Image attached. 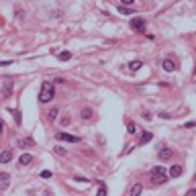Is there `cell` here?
Returning a JSON list of instances; mask_svg holds the SVG:
<instances>
[{"instance_id": "obj_21", "label": "cell", "mask_w": 196, "mask_h": 196, "mask_svg": "<svg viewBox=\"0 0 196 196\" xmlns=\"http://www.w3.org/2000/svg\"><path fill=\"white\" fill-rule=\"evenodd\" d=\"M53 149H55V153H57V155H61V157L65 155V149H64V147H59V145H57V147H53Z\"/></svg>"}, {"instance_id": "obj_6", "label": "cell", "mask_w": 196, "mask_h": 196, "mask_svg": "<svg viewBox=\"0 0 196 196\" xmlns=\"http://www.w3.org/2000/svg\"><path fill=\"white\" fill-rule=\"evenodd\" d=\"M151 139H153V133L143 131V133H141V137H139V145H145V143H149Z\"/></svg>"}, {"instance_id": "obj_5", "label": "cell", "mask_w": 196, "mask_h": 196, "mask_svg": "<svg viewBox=\"0 0 196 196\" xmlns=\"http://www.w3.org/2000/svg\"><path fill=\"white\" fill-rule=\"evenodd\" d=\"M162 68L166 69V72H176V61H174V59H163L162 61Z\"/></svg>"}, {"instance_id": "obj_14", "label": "cell", "mask_w": 196, "mask_h": 196, "mask_svg": "<svg viewBox=\"0 0 196 196\" xmlns=\"http://www.w3.org/2000/svg\"><path fill=\"white\" fill-rule=\"evenodd\" d=\"M170 157H172V149H167V147H166V149L159 151V159H170Z\"/></svg>"}, {"instance_id": "obj_1", "label": "cell", "mask_w": 196, "mask_h": 196, "mask_svg": "<svg viewBox=\"0 0 196 196\" xmlns=\"http://www.w3.org/2000/svg\"><path fill=\"white\" fill-rule=\"evenodd\" d=\"M55 96V88L51 82H43L41 84V92H39V102H49V100H53Z\"/></svg>"}, {"instance_id": "obj_28", "label": "cell", "mask_w": 196, "mask_h": 196, "mask_svg": "<svg viewBox=\"0 0 196 196\" xmlns=\"http://www.w3.org/2000/svg\"><path fill=\"white\" fill-rule=\"evenodd\" d=\"M194 76H196V68H194Z\"/></svg>"}, {"instance_id": "obj_4", "label": "cell", "mask_w": 196, "mask_h": 196, "mask_svg": "<svg viewBox=\"0 0 196 196\" xmlns=\"http://www.w3.org/2000/svg\"><path fill=\"white\" fill-rule=\"evenodd\" d=\"M55 137L59 141H68V143H80V137H74V135H68V133H55Z\"/></svg>"}, {"instance_id": "obj_27", "label": "cell", "mask_w": 196, "mask_h": 196, "mask_svg": "<svg viewBox=\"0 0 196 196\" xmlns=\"http://www.w3.org/2000/svg\"><path fill=\"white\" fill-rule=\"evenodd\" d=\"M2 131H4V122L0 121V135H2Z\"/></svg>"}, {"instance_id": "obj_8", "label": "cell", "mask_w": 196, "mask_h": 196, "mask_svg": "<svg viewBox=\"0 0 196 196\" xmlns=\"http://www.w3.org/2000/svg\"><path fill=\"white\" fill-rule=\"evenodd\" d=\"M182 176V166H172L170 167V178H180Z\"/></svg>"}, {"instance_id": "obj_26", "label": "cell", "mask_w": 196, "mask_h": 196, "mask_svg": "<svg viewBox=\"0 0 196 196\" xmlns=\"http://www.w3.org/2000/svg\"><path fill=\"white\" fill-rule=\"evenodd\" d=\"M74 180H76V182H86V184H88V182H90V180H86V178H80V176H76V178H74Z\"/></svg>"}, {"instance_id": "obj_15", "label": "cell", "mask_w": 196, "mask_h": 196, "mask_svg": "<svg viewBox=\"0 0 196 196\" xmlns=\"http://www.w3.org/2000/svg\"><path fill=\"white\" fill-rule=\"evenodd\" d=\"M33 145H35L33 139H20L19 141V147H33Z\"/></svg>"}, {"instance_id": "obj_20", "label": "cell", "mask_w": 196, "mask_h": 196, "mask_svg": "<svg viewBox=\"0 0 196 196\" xmlns=\"http://www.w3.org/2000/svg\"><path fill=\"white\" fill-rule=\"evenodd\" d=\"M96 196H106V186L104 184H100V188H98V194Z\"/></svg>"}, {"instance_id": "obj_7", "label": "cell", "mask_w": 196, "mask_h": 196, "mask_svg": "<svg viewBox=\"0 0 196 196\" xmlns=\"http://www.w3.org/2000/svg\"><path fill=\"white\" fill-rule=\"evenodd\" d=\"M8 180H10V176L6 172H2V174H0V190H6V188H8Z\"/></svg>"}, {"instance_id": "obj_25", "label": "cell", "mask_w": 196, "mask_h": 196, "mask_svg": "<svg viewBox=\"0 0 196 196\" xmlns=\"http://www.w3.org/2000/svg\"><path fill=\"white\" fill-rule=\"evenodd\" d=\"M184 196H196V188H192V190H188Z\"/></svg>"}, {"instance_id": "obj_12", "label": "cell", "mask_w": 196, "mask_h": 196, "mask_svg": "<svg viewBox=\"0 0 196 196\" xmlns=\"http://www.w3.org/2000/svg\"><path fill=\"white\" fill-rule=\"evenodd\" d=\"M143 65V61H139V59H135V61H131V64H129V69H131V72H137L139 68H141Z\"/></svg>"}, {"instance_id": "obj_24", "label": "cell", "mask_w": 196, "mask_h": 196, "mask_svg": "<svg viewBox=\"0 0 196 196\" xmlns=\"http://www.w3.org/2000/svg\"><path fill=\"white\" fill-rule=\"evenodd\" d=\"M15 121L19 122V125H20V121H23V117H20V113H19V110H15Z\"/></svg>"}, {"instance_id": "obj_22", "label": "cell", "mask_w": 196, "mask_h": 196, "mask_svg": "<svg viewBox=\"0 0 196 196\" xmlns=\"http://www.w3.org/2000/svg\"><path fill=\"white\" fill-rule=\"evenodd\" d=\"M127 129H129V133H131V135H133L135 131H137V127H135V122H129V125H127Z\"/></svg>"}, {"instance_id": "obj_11", "label": "cell", "mask_w": 196, "mask_h": 196, "mask_svg": "<svg viewBox=\"0 0 196 196\" xmlns=\"http://www.w3.org/2000/svg\"><path fill=\"white\" fill-rule=\"evenodd\" d=\"M10 92H12V82H6L4 84V90H2V98H8Z\"/></svg>"}, {"instance_id": "obj_19", "label": "cell", "mask_w": 196, "mask_h": 196, "mask_svg": "<svg viewBox=\"0 0 196 196\" xmlns=\"http://www.w3.org/2000/svg\"><path fill=\"white\" fill-rule=\"evenodd\" d=\"M118 12H121V15H133V10L129 8V6H118Z\"/></svg>"}, {"instance_id": "obj_10", "label": "cell", "mask_w": 196, "mask_h": 196, "mask_svg": "<svg viewBox=\"0 0 196 196\" xmlns=\"http://www.w3.org/2000/svg\"><path fill=\"white\" fill-rule=\"evenodd\" d=\"M12 159V151H2L0 153V163H8Z\"/></svg>"}, {"instance_id": "obj_13", "label": "cell", "mask_w": 196, "mask_h": 196, "mask_svg": "<svg viewBox=\"0 0 196 196\" xmlns=\"http://www.w3.org/2000/svg\"><path fill=\"white\" fill-rule=\"evenodd\" d=\"M69 57H72V51H61V53H57V59H59V61H68Z\"/></svg>"}, {"instance_id": "obj_3", "label": "cell", "mask_w": 196, "mask_h": 196, "mask_svg": "<svg viewBox=\"0 0 196 196\" xmlns=\"http://www.w3.org/2000/svg\"><path fill=\"white\" fill-rule=\"evenodd\" d=\"M131 29L137 33H145V20L143 19H133L131 20Z\"/></svg>"}, {"instance_id": "obj_2", "label": "cell", "mask_w": 196, "mask_h": 196, "mask_svg": "<svg viewBox=\"0 0 196 196\" xmlns=\"http://www.w3.org/2000/svg\"><path fill=\"white\" fill-rule=\"evenodd\" d=\"M167 174H166V167L163 166H155L151 170V182L155 184V186H159V184H163V182H167Z\"/></svg>"}, {"instance_id": "obj_17", "label": "cell", "mask_w": 196, "mask_h": 196, "mask_svg": "<svg viewBox=\"0 0 196 196\" xmlns=\"http://www.w3.org/2000/svg\"><path fill=\"white\" fill-rule=\"evenodd\" d=\"M57 113H59V108H57V106H53V108H51V110H49V114H47V117H49V121H55V118H57Z\"/></svg>"}, {"instance_id": "obj_16", "label": "cell", "mask_w": 196, "mask_h": 196, "mask_svg": "<svg viewBox=\"0 0 196 196\" xmlns=\"http://www.w3.org/2000/svg\"><path fill=\"white\" fill-rule=\"evenodd\" d=\"M141 192H143V186H141V184H135V186L131 188V196H139Z\"/></svg>"}, {"instance_id": "obj_9", "label": "cell", "mask_w": 196, "mask_h": 196, "mask_svg": "<svg viewBox=\"0 0 196 196\" xmlns=\"http://www.w3.org/2000/svg\"><path fill=\"white\" fill-rule=\"evenodd\" d=\"M19 163H20V166H29V163H33V155H31V153H24V155H20Z\"/></svg>"}, {"instance_id": "obj_18", "label": "cell", "mask_w": 196, "mask_h": 196, "mask_svg": "<svg viewBox=\"0 0 196 196\" xmlns=\"http://www.w3.org/2000/svg\"><path fill=\"white\" fill-rule=\"evenodd\" d=\"M94 110L92 108H82V118H92Z\"/></svg>"}, {"instance_id": "obj_23", "label": "cell", "mask_w": 196, "mask_h": 196, "mask_svg": "<svg viewBox=\"0 0 196 196\" xmlns=\"http://www.w3.org/2000/svg\"><path fill=\"white\" fill-rule=\"evenodd\" d=\"M41 178H43V180L51 178V172H49V170H43V172H41Z\"/></svg>"}]
</instances>
